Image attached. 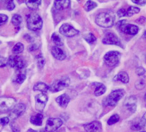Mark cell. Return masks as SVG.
I'll use <instances>...</instances> for the list:
<instances>
[{"mask_svg":"<svg viewBox=\"0 0 146 132\" xmlns=\"http://www.w3.org/2000/svg\"><path fill=\"white\" fill-rule=\"evenodd\" d=\"M115 15L112 11H105L98 14L96 18V23L103 28L112 27L114 24Z\"/></svg>","mask_w":146,"mask_h":132,"instance_id":"1","label":"cell"},{"mask_svg":"<svg viewBox=\"0 0 146 132\" xmlns=\"http://www.w3.org/2000/svg\"><path fill=\"white\" fill-rule=\"evenodd\" d=\"M26 23H27L28 28L31 31H36L42 28V20L41 16L38 13H32L27 15Z\"/></svg>","mask_w":146,"mask_h":132,"instance_id":"2","label":"cell"},{"mask_svg":"<svg viewBox=\"0 0 146 132\" xmlns=\"http://www.w3.org/2000/svg\"><path fill=\"white\" fill-rule=\"evenodd\" d=\"M124 90L119 89L112 91L103 100V105L106 107H114L117 104L119 101L124 97Z\"/></svg>","mask_w":146,"mask_h":132,"instance_id":"3","label":"cell"},{"mask_svg":"<svg viewBox=\"0 0 146 132\" xmlns=\"http://www.w3.org/2000/svg\"><path fill=\"white\" fill-rule=\"evenodd\" d=\"M70 85V79L68 77H62L55 80L49 86V90L52 93H56L67 88Z\"/></svg>","mask_w":146,"mask_h":132,"instance_id":"4","label":"cell"},{"mask_svg":"<svg viewBox=\"0 0 146 132\" xmlns=\"http://www.w3.org/2000/svg\"><path fill=\"white\" fill-rule=\"evenodd\" d=\"M121 53L118 51H109L104 57V60L106 65L109 67H113L117 65L120 60Z\"/></svg>","mask_w":146,"mask_h":132,"instance_id":"5","label":"cell"},{"mask_svg":"<svg viewBox=\"0 0 146 132\" xmlns=\"http://www.w3.org/2000/svg\"><path fill=\"white\" fill-rule=\"evenodd\" d=\"M119 29L125 34L135 35L139 31V28L136 25L127 23L125 20H121L117 23Z\"/></svg>","mask_w":146,"mask_h":132,"instance_id":"6","label":"cell"},{"mask_svg":"<svg viewBox=\"0 0 146 132\" xmlns=\"http://www.w3.org/2000/svg\"><path fill=\"white\" fill-rule=\"evenodd\" d=\"M16 99L13 97H0V111H6L11 110L16 105Z\"/></svg>","mask_w":146,"mask_h":132,"instance_id":"7","label":"cell"},{"mask_svg":"<svg viewBox=\"0 0 146 132\" xmlns=\"http://www.w3.org/2000/svg\"><path fill=\"white\" fill-rule=\"evenodd\" d=\"M8 64L16 70H21L25 67V62L23 59L18 55H12L8 60Z\"/></svg>","mask_w":146,"mask_h":132,"instance_id":"8","label":"cell"},{"mask_svg":"<svg viewBox=\"0 0 146 132\" xmlns=\"http://www.w3.org/2000/svg\"><path fill=\"white\" fill-rule=\"evenodd\" d=\"M62 125V121L58 118H51L46 121V130L48 132H53L60 128Z\"/></svg>","mask_w":146,"mask_h":132,"instance_id":"9","label":"cell"},{"mask_svg":"<svg viewBox=\"0 0 146 132\" xmlns=\"http://www.w3.org/2000/svg\"><path fill=\"white\" fill-rule=\"evenodd\" d=\"M48 100V97L46 93H40L35 97V108L38 111H42Z\"/></svg>","mask_w":146,"mask_h":132,"instance_id":"10","label":"cell"},{"mask_svg":"<svg viewBox=\"0 0 146 132\" xmlns=\"http://www.w3.org/2000/svg\"><path fill=\"white\" fill-rule=\"evenodd\" d=\"M25 111L26 106L25 104L19 103L16 105L12 110H10V113H9V120H15L18 117H21L25 113Z\"/></svg>","mask_w":146,"mask_h":132,"instance_id":"11","label":"cell"},{"mask_svg":"<svg viewBox=\"0 0 146 132\" xmlns=\"http://www.w3.org/2000/svg\"><path fill=\"white\" fill-rule=\"evenodd\" d=\"M102 43L105 45H114L122 47L120 39L113 33H107L102 39Z\"/></svg>","mask_w":146,"mask_h":132,"instance_id":"12","label":"cell"},{"mask_svg":"<svg viewBox=\"0 0 146 132\" xmlns=\"http://www.w3.org/2000/svg\"><path fill=\"white\" fill-rule=\"evenodd\" d=\"M59 32L61 35L66 36V37H72L79 33L78 29L69 24L62 25L59 28Z\"/></svg>","mask_w":146,"mask_h":132,"instance_id":"13","label":"cell"},{"mask_svg":"<svg viewBox=\"0 0 146 132\" xmlns=\"http://www.w3.org/2000/svg\"><path fill=\"white\" fill-rule=\"evenodd\" d=\"M84 128L86 132H101L102 130V125L98 121H94L84 125Z\"/></svg>","mask_w":146,"mask_h":132,"instance_id":"14","label":"cell"},{"mask_svg":"<svg viewBox=\"0 0 146 132\" xmlns=\"http://www.w3.org/2000/svg\"><path fill=\"white\" fill-rule=\"evenodd\" d=\"M124 106L129 111L134 113L137 108V98L134 96L128 97L124 101Z\"/></svg>","mask_w":146,"mask_h":132,"instance_id":"15","label":"cell"},{"mask_svg":"<svg viewBox=\"0 0 146 132\" xmlns=\"http://www.w3.org/2000/svg\"><path fill=\"white\" fill-rule=\"evenodd\" d=\"M51 54L53 57L56 58V60L62 61L66 58V56L62 49L58 47H54L51 49Z\"/></svg>","mask_w":146,"mask_h":132,"instance_id":"16","label":"cell"},{"mask_svg":"<svg viewBox=\"0 0 146 132\" xmlns=\"http://www.w3.org/2000/svg\"><path fill=\"white\" fill-rule=\"evenodd\" d=\"M56 101L57 103L62 108H66L70 101V98L66 94H62L56 98Z\"/></svg>","mask_w":146,"mask_h":132,"instance_id":"17","label":"cell"},{"mask_svg":"<svg viewBox=\"0 0 146 132\" xmlns=\"http://www.w3.org/2000/svg\"><path fill=\"white\" fill-rule=\"evenodd\" d=\"M71 1L69 0H57L54 1V8L56 10H61L69 7Z\"/></svg>","mask_w":146,"mask_h":132,"instance_id":"18","label":"cell"},{"mask_svg":"<svg viewBox=\"0 0 146 132\" xmlns=\"http://www.w3.org/2000/svg\"><path fill=\"white\" fill-rule=\"evenodd\" d=\"M33 90L35 91H41L42 93H46L48 90H49V86L44 83H42V82H38L33 87Z\"/></svg>","mask_w":146,"mask_h":132,"instance_id":"19","label":"cell"},{"mask_svg":"<svg viewBox=\"0 0 146 132\" xmlns=\"http://www.w3.org/2000/svg\"><path fill=\"white\" fill-rule=\"evenodd\" d=\"M43 121V115L41 113H38L34 116H32L30 118V122L35 126H41Z\"/></svg>","mask_w":146,"mask_h":132,"instance_id":"20","label":"cell"},{"mask_svg":"<svg viewBox=\"0 0 146 132\" xmlns=\"http://www.w3.org/2000/svg\"><path fill=\"white\" fill-rule=\"evenodd\" d=\"M114 80H119L123 83H127L129 81V77L127 73L125 71H121L116 75Z\"/></svg>","mask_w":146,"mask_h":132,"instance_id":"21","label":"cell"},{"mask_svg":"<svg viewBox=\"0 0 146 132\" xmlns=\"http://www.w3.org/2000/svg\"><path fill=\"white\" fill-rule=\"evenodd\" d=\"M41 1L39 0H29V1H26V6H28L29 9L31 10H36L37 9L39 6H40Z\"/></svg>","mask_w":146,"mask_h":132,"instance_id":"22","label":"cell"},{"mask_svg":"<svg viewBox=\"0 0 146 132\" xmlns=\"http://www.w3.org/2000/svg\"><path fill=\"white\" fill-rule=\"evenodd\" d=\"M124 16H128V17H129V16H132L139 13L140 9L137 7H135V6H130L127 9H124Z\"/></svg>","mask_w":146,"mask_h":132,"instance_id":"23","label":"cell"},{"mask_svg":"<svg viewBox=\"0 0 146 132\" xmlns=\"http://www.w3.org/2000/svg\"><path fill=\"white\" fill-rule=\"evenodd\" d=\"M26 78V76L24 73L19 72L14 76V78H13V81L15 82L16 83L21 84L25 81Z\"/></svg>","mask_w":146,"mask_h":132,"instance_id":"24","label":"cell"},{"mask_svg":"<svg viewBox=\"0 0 146 132\" xmlns=\"http://www.w3.org/2000/svg\"><path fill=\"white\" fill-rule=\"evenodd\" d=\"M51 41H52L56 47H61L63 45V41L61 38L57 33H53L51 36Z\"/></svg>","mask_w":146,"mask_h":132,"instance_id":"25","label":"cell"},{"mask_svg":"<svg viewBox=\"0 0 146 132\" xmlns=\"http://www.w3.org/2000/svg\"><path fill=\"white\" fill-rule=\"evenodd\" d=\"M23 21V18L21 15L16 14L13 15L11 19V23L13 25H15L16 27L19 28V26L21 24Z\"/></svg>","mask_w":146,"mask_h":132,"instance_id":"26","label":"cell"},{"mask_svg":"<svg viewBox=\"0 0 146 132\" xmlns=\"http://www.w3.org/2000/svg\"><path fill=\"white\" fill-rule=\"evenodd\" d=\"M23 50H24V45H23L22 43L19 42L13 47L12 49V52L15 55H18L21 53Z\"/></svg>","mask_w":146,"mask_h":132,"instance_id":"27","label":"cell"},{"mask_svg":"<svg viewBox=\"0 0 146 132\" xmlns=\"http://www.w3.org/2000/svg\"><path fill=\"white\" fill-rule=\"evenodd\" d=\"M106 90V87H105V85L103 84H99L98 86H97L96 90L94 91V94L96 96L99 97L101 96V95H103Z\"/></svg>","mask_w":146,"mask_h":132,"instance_id":"28","label":"cell"},{"mask_svg":"<svg viewBox=\"0 0 146 132\" xmlns=\"http://www.w3.org/2000/svg\"><path fill=\"white\" fill-rule=\"evenodd\" d=\"M97 4L92 1H88L84 6V10L86 11H90L92 9L97 7Z\"/></svg>","mask_w":146,"mask_h":132,"instance_id":"29","label":"cell"},{"mask_svg":"<svg viewBox=\"0 0 146 132\" xmlns=\"http://www.w3.org/2000/svg\"><path fill=\"white\" fill-rule=\"evenodd\" d=\"M36 60L37 65L39 69H42L45 65V60L41 54H39L36 57Z\"/></svg>","mask_w":146,"mask_h":132,"instance_id":"30","label":"cell"},{"mask_svg":"<svg viewBox=\"0 0 146 132\" xmlns=\"http://www.w3.org/2000/svg\"><path fill=\"white\" fill-rule=\"evenodd\" d=\"M84 38L85 40L89 44H92L96 41V37L92 33L86 34Z\"/></svg>","mask_w":146,"mask_h":132,"instance_id":"31","label":"cell"},{"mask_svg":"<svg viewBox=\"0 0 146 132\" xmlns=\"http://www.w3.org/2000/svg\"><path fill=\"white\" fill-rule=\"evenodd\" d=\"M119 119H120V117H119V115L117 114H114L109 118V119L108 121V124L109 125H114L118 122L119 121Z\"/></svg>","mask_w":146,"mask_h":132,"instance_id":"32","label":"cell"},{"mask_svg":"<svg viewBox=\"0 0 146 132\" xmlns=\"http://www.w3.org/2000/svg\"><path fill=\"white\" fill-rule=\"evenodd\" d=\"M144 127H145V125L143 123V122H142V120H141L139 121L136 122V123L132 125L131 127V128L133 130H139L142 129V128Z\"/></svg>","mask_w":146,"mask_h":132,"instance_id":"33","label":"cell"},{"mask_svg":"<svg viewBox=\"0 0 146 132\" xmlns=\"http://www.w3.org/2000/svg\"><path fill=\"white\" fill-rule=\"evenodd\" d=\"M145 82L142 80H138L137 82L135 83V88L137 89V90H142L144 87H145Z\"/></svg>","mask_w":146,"mask_h":132,"instance_id":"34","label":"cell"},{"mask_svg":"<svg viewBox=\"0 0 146 132\" xmlns=\"http://www.w3.org/2000/svg\"><path fill=\"white\" fill-rule=\"evenodd\" d=\"M8 17L7 15L5 14H0V26H2L6 23L8 21Z\"/></svg>","mask_w":146,"mask_h":132,"instance_id":"35","label":"cell"},{"mask_svg":"<svg viewBox=\"0 0 146 132\" xmlns=\"http://www.w3.org/2000/svg\"><path fill=\"white\" fill-rule=\"evenodd\" d=\"M6 9L9 11H12L15 8V5L13 1H6Z\"/></svg>","mask_w":146,"mask_h":132,"instance_id":"36","label":"cell"},{"mask_svg":"<svg viewBox=\"0 0 146 132\" xmlns=\"http://www.w3.org/2000/svg\"><path fill=\"white\" fill-rule=\"evenodd\" d=\"M11 128L13 132H19L20 131V128H19L18 125L16 123V122L12 121L11 123Z\"/></svg>","mask_w":146,"mask_h":132,"instance_id":"37","label":"cell"},{"mask_svg":"<svg viewBox=\"0 0 146 132\" xmlns=\"http://www.w3.org/2000/svg\"><path fill=\"white\" fill-rule=\"evenodd\" d=\"M8 65V60L6 58L0 57V68H3Z\"/></svg>","mask_w":146,"mask_h":132,"instance_id":"38","label":"cell"},{"mask_svg":"<svg viewBox=\"0 0 146 132\" xmlns=\"http://www.w3.org/2000/svg\"><path fill=\"white\" fill-rule=\"evenodd\" d=\"M9 120H9V117L0 118V124L2 125L3 126H5V125L9 123Z\"/></svg>","mask_w":146,"mask_h":132,"instance_id":"39","label":"cell"},{"mask_svg":"<svg viewBox=\"0 0 146 132\" xmlns=\"http://www.w3.org/2000/svg\"><path fill=\"white\" fill-rule=\"evenodd\" d=\"M136 73L138 76H143L145 73V69L142 67H138L136 69Z\"/></svg>","mask_w":146,"mask_h":132,"instance_id":"40","label":"cell"},{"mask_svg":"<svg viewBox=\"0 0 146 132\" xmlns=\"http://www.w3.org/2000/svg\"><path fill=\"white\" fill-rule=\"evenodd\" d=\"M135 4H137L139 5H144L146 3V1H143V0H135V1H132Z\"/></svg>","mask_w":146,"mask_h":132,"instance_id":"41","label":"cell"},{"mask_svg":"<svg viewBox=\"0 0 146 132\" xmlns=\"http://www.w3.org/2000/svg\"><path fill=\"white\" fill-rule=\"evenodd\" d=\"M141 120H142V122H143V123L144 124V125H146V112L143 115V117H142Z\"/></svg>","mask_w":146,"mask_h":132,"instance_id":"42","label":"cell"},{"mask_svg":"<svg viewBox=\"0 0 146 132\" xmlns=\"http://www.w3.org/2000/svg\"><path fill=\"white\" fill-rule=\"evenodd\" d=\"M144 36H145V38H146V30L145 31V32H144Z\"/></svg>","mask_w":146,"mask_h":132,"instance_id":"43","label":"cell"},{"mask_svg":"<svg viewBox=\"0 0 146 132\" xmlns=\"http://www.w3.org/2000/svg\"><path fill=\"white\" fill-rule=\"evenodd\" d=\"M145 100H146V94H145Z\"/></svg>","mask_w":146,"mask_h":132,"instance_id":"44","label":"cell"},{"mask_svg":"<svg viewBox=\"0 0 146 132\" xmlns=\"http://www.w3.org/2000/svg\"><path fill=\"white\" fill-rule=\"evenodd\" d=\"M142 132H146V131H142Z\"/></svg>","mask_w":146,"mask_h":132,"instance_id":"45","label":"cell"}]
</instances>
